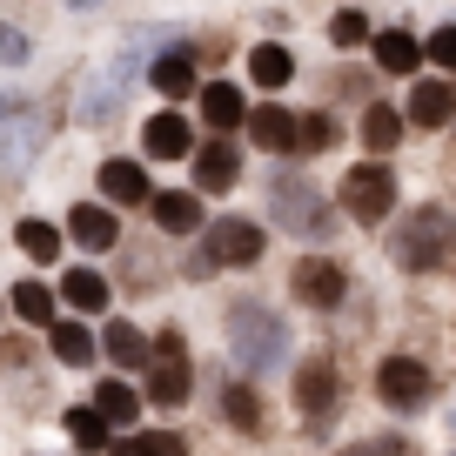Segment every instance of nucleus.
Segmentation results:
<instances>
[{"instance_id":"nucleus-1","label":"nucleus","mask_w":456,"mask_h":456,"mask_svg":"<svg viewBox=\"0 0 456 456\" xmlns=\"http://www.w3.org/2000/svg\"><path fill=\"white\" fill-rule=\"evenodd\" d=\"M450 256H456V215L436 208V201L410 208L396 222V235H389V262L403 275H436V269H450Z\"/></svg>"},{"instance_id":"nucleus-38","label":"nucleus","mask_w":456,"mask_h":456,"mask_svg":"<svg viewBox=\"0 0 456 456\" xmlns=\"http://www.w3.org/2000/svg\"><path fill=\"white\" fill-rule=\"evenodd\" d=\"M0 362H7V370H28V362H34V349H28L20 336H7V342H0Z\"/></svg>"},{"instance_id":"nucleus-20","label":"nucleus","mask_w":456,"mask_h":456,"mask_svg":"<svg viewBox=\"0 0 456 456\" xmlns=\"http://www.w3.org/2000/svg\"><path fill=\"white\" fill-rule=\"evenodd\" d=\"M195 396V370H188V362H155V370H148V403H155V410H175V403H188Z\"/></svg>"},{"instance_id":"nucleus-34","label":"nucleus","mask_w":456,"mask_h":456,"mask_svg":"<svg viewBox=\"0 0 456 456\" xmlns=\"http://www.w3.org/2000/svg\"><path fill=\"white\" fill-rule=\"evenodd\" d=\"M329 41H336V47H362V41H376V34H370V20H362L356 7H349V14H336V20H329Z\"/></svg>"},{"instance_id":"nucleus-24","label":"nucleus","mask_w":456,"mask_h":456,"mask_svg":"<svg viewBox=\"0 0 456 456\" xmlns=\"http://www.w3.org/2000/svg\"><path fill=\"white\" fill-rule=\"evenodd\" d=\"M61 302L81 309V315H101V309H108V282H101L94 269H68V275H61Z\"/></svg>"},{"instance_id":"nucleus-36","label":"nucleus","mask_w":456,"mask_h":456,"mask_svg":"<svg viewBox=\"0 0 456 456\" xmlns=\"http://www.w3.org/2000/svg\"><path fill=\"white\" fill-rule=\"evenodd\" d=\"M423 54L436 61V68H450V74H456V28H436V34L423 41Z\"/></svg>"},{"instance_id":"nucleus-19","label":"nucleus","mask_w":456,"mask_h":456,"mask_svg":"<svg viewBox=\"0 0 456 456\" xmlns=\"http://www.w3.org/2000/svg\"><path fill=\"white\" fill-rule=\"evenodd\" d=\"M248 134H256V148H269V155H296V114L289 108H256L248 114Z\"/></svg>"},{"instance_id":"nucleus-9","label":"nucleus","mask_w":456,"mask_h":456,"mask_svg":"<svg viewBox=\"0 0 456 456\" xmlns=\"http://www.w3.org/2000/svg\"><path fill=\"white\" fill-rule=\"evenodd\" d=\"M68 235H74V248H87V256H108V248L121 242V222H114L108 201H74L68 208Z\"/></svg>"},{"instance_id":"nucleus-10","label":"nucleus","mask_w":456,"mask_h":456,"mask_svg":"<svg viewBox=\"0 0 456 456\" xmlns=\"http://www.w3.org/2000/svg\"><path fill=\"white\" fill-rule=\"evenodd\" d=\"M148 208H155V228H161V235H201V228H208L195 188H155V201H148Z\"/></svg>"},{"instance_id":"nucleus-13","label":"nucleus","mask_w":456,"mask_h":456,"mask_svg":"<svg viewBox=\"0 0 456 456\" xmlns=\"http://www.w3.org/2000/svg\"><path fill=\"white\" fill-rule=\"evenodd\" d=\"M235 175H242V161H235V142L195 148V195H222V188H235Z\"/></svg>"},{"instance_id":"nucleus-40","label":"nucleus","mask_w":456,"mask_h":456,"mask_svg":"<svg viewBox=\"0 0 456 456\" xmlns=\"http://www.w3.org/2000/svg\"><path fill=\"white\" fill-rule=\"evenodd\" d=\"M20 108V101H7V94H0V121H7V114H14Z\"/></svg>"},{"instance_id":"nucleus-16","label":"nucleus","mask_w":456,"mask_h":456,"mask_svg":"<svg viewBox=\"0 0 456 456\" xmlns=\"http://www.w3.org/2000/svg\"><path fill=\"white\" fill-rule=\"evenodd\" d=\"M370 54H376V68H383V74H416V68L429 61V54H423V41H416V34H403V28L376 34Z\"/></svg>"},{"instance_id":"nucleus-18","label":"nucleus","mask_w":456,"mask_h":456,"mask_svg":"<svg viewBox=\"0 0 456 456\" xmlns=\"http://www.w3.org/2000/svg\"><path fill=\"white\" fill-rule=\"evenodd\" d=\"M403 128H410V114H396V108H383V101H370V114H362V148H370L376 161L396 155Z\"/></svg>"},{"instance_id":"nucleus-4","label":"nucleus","mask_w":456,"mask_h":456,"mask_svg":"<svg viewBox=\"0 0 456 456\" xmlns=\"http://www.w3.org/2000/svg\"><path fill=\"white\" fill-rule=\"evenodd\" d=\"M269 215L289 228V235H309V242H322L329 228H336L329 195L309 182V175H275V182H269Z\"/></svg>"},{"instance_id":"nucleus-17","label":"nucleus","mask_w":456,"mask_h":456,"mask_svg":"<svg viewBox=\"0 0 456 456\" xmlns=\"http://www.w3.org/2000/svg\"><path fill=\"white\" fill-rule=\"evenodd\" d=\"M450 114H456V87L450 81H416V94H410L416 128H450Z\"/></svg>"},{"instance_id":"nucleus-12","label":"nucleus","mask_w":456,"mask_h":456,"mask_svg":"<svg viewBox=\"0 0 456 456\" xmlns=\"http://www.w3.org/2000/svg\"><path fill=\"white\" fill-rule=\"evenodd\" d=\"M142 148L155 161H188V155H195V128H188V114H155V121L142 128Z\"/></svg>"},{"instance_id":"nucleus-29","label":"nucleus","mask_w":456,"mask_h":456,"mask_svg":"<svg viewBox=\"0 0 456 456\" xmlns=\"http://www.w3.org/2000/svg\"><path fill=\"white\" fill-rule=\"evenodd\" d=\"M74 108H81V121H108V114L121 108V81H81Z\"/></svg>"},{"instance_id":"nucleus-32","label":"nucleus","mask_w":456,"mask_h":456,"mask_svg":"<svg viewBox=\"0 0 456 456\" xmlns=\"http://www.w3.org/2000/svg\"><path fill=\"white\" fill-rule=\"evenodd\" d=\"M322 148H336V121H329V114H302L296 121V155H322Z\"/></svg>"},{"instance_id":"nucleus-39","label":"nucleus","mask_w":456,"mask_h":456,"mask_svg":"<svg viewBox=\"0 0 456 456\" xmlns=\"http://www.w3.org/2000/svg\"><path fill=\"white\" fill-rule=\"evenodd\" d=\"M68 7H81V14H94V7H101V0H68Z\"/></svg>"},{"instance_id":"nucleus-15","label":"nucleus","mask_w":456,"mask_h":456,"mask_svg":"<svg viewBox=\"0 0 456 456\" xmlns=\"http://www.w3.org/2000/svg\"><path fill=\"white\" fill-rule=\"evenodd\" d=\"M148 81H155L161 101H201V81H195V61L175 47V54H161L155 68H148Z\"/></svg>"},{"instance_id":"nucleus-11","label":"nucleus","mask_w":456,"mask_h":456,"mask_svg":"<svg viewBox=\"0 0 456 456\" xmlns=\"http://www.w3.org/2000/svg\"><path fill=\"white\" fill-rule=\"evenodd\" d=\"M101 195H108L114 208H148V201H155V188H148V168H142V161L114 155V161H101Z\"/></svg>"},{"instance_id":"nucleus-31","label":"nucleus","mask_w":456,"mask_h":456,"mask_svg":"<svg viewBox=\"0 0 456 456\" xmlns=\"http://www.w3.org/2000/svg\"><path fill=\"white\" fill-rule=\"evenodd\" d=\"M14 315H20V322H47V329H54V289L14 282Z\"/></svg>"},{"instance_id":"nucleus-7","label":"nucleus","mask_w":456,"mask_h":456,"mask_svg":"<svg viewBox=\"0 0 456 456\" xmlns=\"http://www.w3.org/2000/svg\"><path fill=\"white\" fill-rule=\"evenodd\" d=\"M289 296H296L302 309L329 315V309H342V296H349V269L329 262V256H302L296 269H289Z\"/></svg>"},{"instance_id":"nucleus-26","label":"nucleus","mask_w":456,"mask_h":456,"mask_svg":"<svg viewBox=\"0 0 456 456\" xmlns=\"http://www.w3.org/2000/svg\"><path fill=\"white\" fill-rule=\"evenodd\" d=\"M108 416L94 410V403H87V410H68V436H74V450H87V456H101V450H114L108 443Z\"/></svg>"},{"instance_id":"nucleus-35","label":"nucleus","mask_w":456,"mask_h":456,"mask_svg":"<svg viewBox=\"0 0 456 456\" xmlns=\"http://www.w3.org/2000/svg\"><path fill=\"white\" fill-rule=\"evenodd\" d=\"M342 456H410V443H403V436H362V443H349Z\"/></svg>"},{"instance_id":"nucleus-5","label":"nucleus","mask_w":456,"mask_h":456,"mask_svg":"<svg viewBox=\"0 0 456 456\" xmlns=\"http://www.w3.org/2000/svg\"><path fill=\"white\" fill-rule=\"evenodd\" d=\"M342 215H356L362 228H376V222H389L396 215V168L389 161H356V168L342 175Z\"/></svg>"},{"instance_id":"nucleus-23","label":"nucleus","mask_w":456,"mask_h":456,"mask_svg":"<svg viewBox=\"0 0 456 456\" xmlns=\"http://www.w3.org/2000/svg\"><path fill=\"white\" fill-rule=\"evenodd\" d=\"M289 74H296V54H289L282 41H262L256 54H248V81L269 87V94H275V87H289Z\"/></svg>"},{"instance_id":"nucleus-30","label":"nucleus","mask_w":456,"mask_h":456,"mask_svg":"<svg viewBox=\"0 0 456 456\" xmlns=\"http://www.w3.org/2000/svg\"><path fill=\"white\" fill-rule=\"evenodd\" d=\"M54 356L68 362V370H81V362H94V336H87L81 322H54Z\"/></svg>"},{"instance_id":"nucleus-27","label":"nucleus","mask_w":456,"mask_h":456,"mask_svg":"<svg viewBox=\"0 0 456 456\" xmlns=\"http://www.w3.org/2000/svg\"><path fill=\"white\" fill-rule=\"evenodd\" d=\"M108 456H188V443L175 429H134L128 443H114Z\"/></svg>"},{"instance_id":"nucleus-37","label":"nucleus","mask_w":456,"mask_h":456,"mask_svg":"<svg viewBox=\"0 0 456 456\" xmlns=\"http://www.w3.org/2000/svg\"><path fill=\"white\" fill-rule=\"evenodd\" d=\"M155 362H188L182 329H161V336H155V356H148V370H155Z\"/></svg>"},{"instance_id":"nucleus-3","label":"nucleus","mask_w":456,"mask_h":456,"mask_svg":"<svg viewBox=\"0 0 456 456\" xmlns=\"http://www.w3.org/2000/svg\"><path fill=\"white\" fill-rule=\"evenodd\" d=\"M248 262H262V228L248 222V215H215V222L201 228V248H195V262H188V275L208 282L215 269H248Z\"/></svg>"},{"instance_id":"nucleus-21","label":"nucleus","mask_w":456,"mask_h":456,"mask_svg":"<svg viewBox=\"0 0 456 456\" xmlns=\"http://www.w3.org/2000/svg\"><path fill=\"white\" fill-rule=\"evenodd\" d=\"M101 349H108V356L121 362V370H148V356H155V336H142L134 322H108Z\"/></svg>"},{"instance_id":"nucleus-14","label":"nucleus","mask_w":456,"mask_h":456,"mask_svg":"<svg viewBox=\"0 0 456 456\" xmlns=\"http://www.w3.org/2000/svg\"><path fill=\"white\" fill-rule=\"evenodd\" d=\"M201 121H208L215 134L242 128V121H248V101H242V87H235V81H208V87H201Z\"/></svg>"},{"instance_id":"nucleus-33","label":"nucleus","mask_w":456,"mask_h":456,"mask_svg":"<svg viewBox=\"0 0 456 456\" xmlns=\"http://www.w3.org/2000/svg\"><path fill=\"white\" fill-rule=\"evenodd\" d=\"M28 61H34V34L0 20V68H28Z\"/></svg>"},{"instance_id":"nucleus-8","label":"nucleus","mask_w":456,"mask_h":456,"mask_svg":"<svg viewBox=\"0 0 456 456\" xmlns=\"http://www.w3.org/2000/svg\"><path fill=\"white\" fill-rule=\"evenodd\" d=\"M296 410H302V423H309V429L336 423V410H342V376H336V362H329V356H309V362L296 370Z\"/></svg>"},{"instance_id":"nucleus-22","label":"nucleus","mask_w":456,"mask_h":456,"mask_svg":"<svg viewBox=\"0 0 456 456\" xmlns=\"http://www.w3.org/2000/svg\"><path fill=\"white\" fill-rule=\"evenodd\" d=\"M222 416H228V429H242V436H269V429H262V423H269V416H262V396L248 383L222 389Z\"/></svg>"},{"instance_id":"nucleus-6","label":"nucleus","mask_w":456,"mask_h":456,"mask_svg":"<svg viewBox=\"0 0 456 456\" xmlns=\"http://www.w3.org/2000/svg\"><path fill=\"white\" fill-rule=\"evenodd\" d=\"M376 396H383V410L410 416V410H423V403L436 396V376H429V362H416V356H383L376 362Z\"/></svg>"},{"instance_id":"nucleus-2","label":"nucleus","mask_w":456,"mask_h":456,"mask_svg":"<svg viewBox=\"0 0 456 456\" xmlns=\"http://www.w3.org/2000/svg\"><path fill=\"white\" fill-rule=\"evenodd\" d=\"M222 342H228V356L242 362V370H256V376L289 356V329L275 322L269 302H235V309L222 315Z\"/></svg>"},{"instance_id":"nucleus-25","label":"nucleus","mask_w":456,"mask_h":456,"mask_svg":"<svg viewBox=\"0 0 456 456\" xmlns=\"http://www.w3.org/2000/svg\"><path fill=\"white\" fill-rule=\"evenodd\" d=\"M94 410L108 416L114 429H134V416H142V389H128V383H114V376H108V383L94 389Z\"/></svg>"},{"instance_id":"nucleus-28","label":"nucleus","mask_w":456,"mask_h":456,"mask_svg":"<svg viewBox=\"0 0 456 456\" xmlns=\"http://www.w3.org/2000/svg\"><path fill=\"white\" fill-rule=\"evenodd\" d=\"M14 242L28 248V262H41V269H54V262H61V228H47V222H20Z\"/></svg>"}]
</instances>
